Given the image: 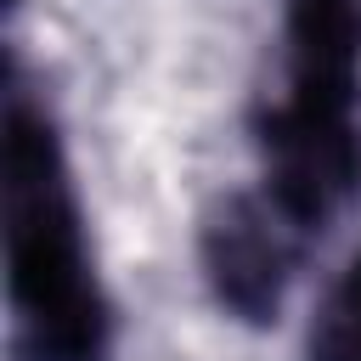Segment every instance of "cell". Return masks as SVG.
Segmentation results:
<instances>
[{"label": "cell", "mask_w": 361, "mask_h": 361, "mask_svg": "<svg viewBox=\"0 0 361 361\" xmlns=\"http://www.w3.org/2000/svg\"><path fill=\"white\" fill-rule=\"evenodd\" d=\"M0 220H6V305L17 361H107L113 316L90 271L85 220L68 175L56 118L11 85L6 96V164H0Z\"/></svg>", "instance_id": "cell-1"}, {"label": "cell", "mask_w": 361, "mask_h": 361, "mask_svg": "<svg viewBox=\"0 0 361 361\" xmlns=\"http://www.w3.org/2000/svg\"><path fill=\"white\" fill-rule=\"evenodd\" d=\"M305 237L310 231L293 226L265 186L220 197L203 214V231H197V254H203V276H209L214 305L231 310L248 327L276 322Z\"/></svg>", "instance_id": "cell-2"}, {"label": "cell", "mask_w": 361, "mask_h": 361, "mask_svg": "<svg viewBox=\"0 0 361 361\" xmlns=\"http://www.w3.org/2000/svg\"><path fill=\"white\" fill-rule=\"evenodd\" d=\"M259 158H265V192L276 209L316 231L355 186H361V135L355 113H322L305 102H276L254 118Z\"/></svg>", "instance_id": "cell-3"}, {"label": "cell", "mask_w": 361, "mask_h": 361, "mask_svg": "<svg viewBox=\"0 0 361 361\" xmlns=\"http://www.w3.org/2000/svg\"><path fill=\"white\" fill-rule=\"evenodd\" d=\"M288 102L322 113H355L361 0H288Z\"/></svg>", "instance_id": "cell-4"}, {"label": "cell", "mask_w": 361, "mask_h": 361, "mask_svg": "<svg viewBox=\"0 0 361 361\" xmlns=\"http://www.w3.org/2000/svg\"><path fill=\"white\" fill-rule=\"evenodd\" d=\"M310 361H361V254L338 271L310 322Z\"/></svg>", "instance_id": "cell-5"}]
</instances>
